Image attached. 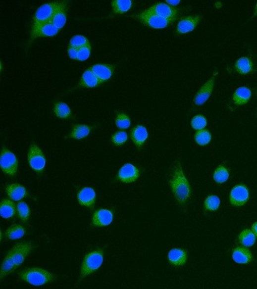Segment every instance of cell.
<instances>
[{
  "label": "cell",
  "mask_w": 257,
  "mask_h": 289,
  "mask_svg": "<svg viewBox=\"0 0 257 289\" xmlns=\"http://www.w3.org/2000/svg\"><path fill=\"white\" fill-rule=\"evenodd\" d=\"M90 69L101 82L104 84L110 80L114 72L115 66L113 64H97L90 67Z\"/></svg>",
  "instance_id": "17"
},
{
  "label": "cell",
  "mask_w": 257,
  "mask_h": 289,
  "mask_svg": "<svg viewBox=\"0 0 257 289\" xmlns=\"http://www.w3.org/2000/svg\"><path fill=\"white\" fill-rule=\"evenodd\" d=\"M219 206H220V199L215 194L207 196L204 201V208L206 212L218 211Z\"/></svg>",
  "instance_id": "32"
},
{
  "label": "cell",
  "mask_w": 257,
  "mask_h": 289,
  "mask_svg": "<svg viewBox=\"0 0 257 289\" xmlns=\"http://www.w3.org/2000/svg\"><path fill=\"white\" fill-rule=\"evenodd\" d=\"M113 220V214L107 209H99L94 212L92 219V225L96 228L110 225Z\"/></svg>",
  "instance_id": "15"
},
{
  "label": "cell",
  "mask_w": 257,
  "mask_h": 289,
  "mask_svg": "<svg viewBox=\"0 0 257 289\" xmlns=\"http://www.w3.org/2000/svg\"><path fill=\"white\" fill-rule=\"evenodd\" d=\"M206 125H207V121H206V117L202 114L196 115L191 121V126L194 130H197V131L204 130V128L206 127Z\"/></svg>",
  "instance_id": "39"
},
{
  "label": "cell",
  "mask_w": 257,
  "mask_h": 289,
  "mask_svg": "<svg viewBox=\"0 0 257 289\" xmlns=\"http://www.w3.org/2000/svg\"><path fill=\"white\" fill-rule=\"evenodd\" d=\"M28 162L31 168L34 170L35 172L40 175L44 172L46 166L45 153L35 143H32L28 149Z\"/></svg>",
  "instance_id": "8"
},
{
  "label": "cell",
  "mask_w": 257,
  "mask_h": 289,
  "mask_svg": "<svg viewBox=\"0 0 257 289\" xmlns=\"http://www.w3.org/2000/svg\"><path fill=\"white\" fill-rule=\"evenodd\" d=\"M5 192L12 201H21L29 195L25 187L19 183L7 184L5 187Z\"/></svg>",
  "instance_id": "18"
},
{
  "label": "cell",
  "mask_w": 257,
  "mask_h": 289,
  "mask_svg": "<svg viewBox=\"0 0 257 289\" xmlns=\"http://www.w3.org/2000/svg\"><path fill=\"white\" fill-rule=\"evenodd\" d=\"M96 192L91 187H84L77 193L79 204L94 210L96 202Z\"/></svg>",
  "instance_id": "14"
},
{
  "label": "cell",
  "mask_w": 257,
  "mask_h": 289,
  "mask_svg": "<svg viewBox=\"0 0 257 289\" xmlns=\"http://www.w3.org/2000/svg\"><path fill=\"white\" fill-rule=\"evenodd\" d=\"M68 3H69L68 1H62L61 5L51 20V24H53L59 30H61L62 28H64L67 22Z\"/></svg>",
  "instance_id": "22"
},
{
  "label": "cell",
  "mask_w": 257,
  "mask_h": 289,
  "mask_svg": "<svg viewBox=\"0 0 257 289\" xmlns=\"http://www.w3.org/2000/svg\"><path fill=\"white\" fill-rule=\"evenodd\" d=\"M232 257L233 261L238 264H249L253 261V253L248 247H235L232 250Z\"/></svg>",
  "instance_id": "20"
},
{
  "label": "cell",
  "mask_w": 257,
  "mask_h": 289,
  "mask_svg": "<svg viewBox=\"0 0 257 289\" xmlns=\"http://www.w3.org/2000/svg\"><path fill=\"white\" fill-rule=\"evenodd\" d=\"M26 233L25 228L20 224L14 223L10 228H7L4 232V236L6 239L11 241H15L23 238Z\"/></svg>",
  "instance_id": "27"
},
{
  "label": "cell",
  "mask_w": 257,
  "mask_h": 289,
  "mask_svg": "<svg viewBox=\"0 0 257 289\" xmlns=\"http://www.w3.org/2000/svg\"><path fill=\"white\" fill-rule=\"evenodd\" d=\"M256 16H257V4H256L255 10H254V13H253V16H252L251 19H253V17H256Z\"/></svg>",
  "instance_id": "44"
},
{
  "label": "cell",
  "mask_w": 257,
  "mask_h": 289,
  "mask_svg": "<svg viewBox=\"0 0 257 289\" xmlns=\"http://www.w3.org/2000/svg\"><path fill=\"white\" fill-rule=\"evenodd\" d=\"M17 212L15 205L12 200L4 198L1 201L0 205V215L5 219H10L15 216Z\"/></svg>",
  "instance_id": "26"
},
{
  "label": "cell",
  "mask_w": 257,
  "mask_h": 289,
  "mask_svg": "<svg viewBox=\"0 0 257 289\" xmlns=\"http://www.w3.org/2000/svg\"><path fill=\"white\" fill-rule=\"evenodd\" d=\"M257 236L253 233L252 230L246 228L240 232L238 236V242L240 244L245 247H251L255 244L257 241Z\"/></svg>",
  "instance_id": "29"
},
{
  "label": "cell",
  "mask_w": 257,
  "mask_h": 289,
  "mask_svg": "<svg viewBox=\"0 0 257 289\" xmlns=\"http://www.w3.org/2000/svg\"><path fill=\"white\" fill-rule=\"evenodd\" d=\"M17 275L21 281L33 286L48 285L55 280L53 273L40 268H26L18 272Z\"/></svg>",
  "instance_id": "4"
},
{
  "label": "cell",
  "mask_w": 257,
  "mask_h": 289,
  "mask_svg": "<svg viewBox=\"0 0 257 289\" xmlns=\"http://www.w3.org/2000/svg\"><path fill=\"white\" fill-rule=\"evenodd\" d=\"M252 92L249 88L240 87L236 90L232 96V100L236 105H245L251 99Z\"/></svg>",
  "instance_id": "25"
},
{
  "label": "cell",
  "mask_w": 257,
  "mask_h": 289,
  "mask_svg": "<svg viewBox=\"0 0 257 289\" xmlns=\"http://www.w3.org/2000/svg\"><path fill=\"white\" fill-rule=\"evenodd\" d=\"M250 198L249 188L245 184H238L231 190L229 194L230 204L236 207L245 206Z\"/></svg>",
  "instance_id": "9"
},
{
  "label": "cell",
  "mask_w": 257,
  "mask_h": 289,
  "mask_svg": "<svg viewBox=\"0 0 257 289\" xmlns=\"http://www.w3.org/2000/svg\"><path fill=\"white\" fill-rule=\"evenodd\" d=\"M110 140L111 143H113L115 146H122L128 141L127 133L123 130L116 131L112 134Z\"/></svg>",
  "instance_id": "37"
},
{
  "label": "cell",
  "mask_w": 257,
  "mask_h": 289,
  "mask_svg": "<svg viewBox=\"0 0 257 289\" xmlns=\"http://www.w3.org/2000/svg\"><path fill=\"white\" fill-rule=\"evenodd\" d=\"M168 262L174 268H179L187 264L188 252L183 248H173L168 252Z\"/></svg>",
  "instance_id": "16"
},
{
  "label": "cell",
  "mask_w": 257,
  "mask_h": 289,
  "mask_svg": "<svg viewBox=\"0 0 257 289\" xmlns=\"http://www.w3.org/2000/svg\"><path fill=\"white\" fill-rule=\"evenodd\" d=\"M141 175V171L138 167L131 163H126L118 170L117 180L123 183H132L136 182Z\"/></svg>",
  "instance_id": "12"
},
{
  "label": "cell",
  "mask_w": 257,
  "mask_h": 289,
  "mask_svg": "<svg viewBox=\"0 0 257 289\" xmlns=\"http://www.w3.org/2000/svg\"><path fill=\"white\" fill-rule=\"evenodd\" d=\"M62 1L48 2L40 6L35 13L33 20H32V28H31V37L29 44L36 39V34L40 28L45 24L51 22L55 13L61 5Z\"/></svg>",
  "instance_id": "3"
},
{
  "label": "cell",
  "mask_w": 257,
  "mask_h": 289,
  "mask_svg": "<svg viewBox=\"0 0 257 289\" xmlns=\"http://www.w3.org/2000/svg\"><path fill=\"white\" fill-rule=\"evenodd\" d=\"M145 11L154 15H159L161 17L166 18V19H176L179 17L181 12L180 9L170 6L166 2H157Z\"/></svg>",
  "instance_id": "10"
},
{
  "label": "cell",
  "mask_w": 257,
  "mask_h": 289,
  "mask_svg": "<svg viewBox=\"0 0 257 289\" xmlns=\"http://www.w3.org/2000/svg\"><path fill=\"white\" fill-rule=\"evenodd\" d=\"M104 261V251L101 248L94 249L85 255L81 268L80 280L93 274L102 267Z\"/></svg>",
  "instance_id": "5"
},
{
  "label": "cell",
  "mask_w": 257,
  "mask_h": 289,
  "mask_svg": "<svg viewBox=\"0 0 257 289\" xmlns=\"http://www.w3.org/2000/svg\"><path fill=\"white\" fill-rule=\"evenodd\" d=\"M77 51H78V59H77V60H79V61H85V60H87L90 58V55H91V45H89L87 46H85V47L81 48Z\"/></svg>",
  "instance_id": "40"
},
{
  "label": "cell",
  "mask_w": 257,
  "mask_h": 289,
  "mask_svg": "<svg viewBox=\"0 0 257 289\" xmlns=\"http://www.w3.org/2000/svg\"><path fill=\"white\" fill-rule=\"evenodd\" d=\"M234 68L240 75L252 74L256 71L254 62L249 56L239 58L234 64Z\"/></svg>",
  "instance_id": "21"
},
{
  "label": "cell",
  "mask_w": 257,
  "mask_h": 289,
  "mask_svg": "<svg viewBox=\"0 0 257 289\" xmlns=\"http://www.w3.org/2000/svg\"><path fill=\"white\" fill-rule=\"evenodd\" d=\"M53 112L55 117L60 119H71L72 117L70 107L63 101H58L54 104Z\"/></svg>",
  "instance_id": "28"
},
{
  "label": "cell",
  "mask_w": 257,
  "mask_h": 289,
  "mask_svg": "<svg viewBox=\"0 0 257 289\" xmlns=\"http://www.w3.org/2000/svg\"><path fill=\"white\" fill-rule=\"evenodd\" d=\"M171 192L174 198L180 206H185L192 198V187L189 181L184 175L180 162H177L174 166L171 178L169 180Z\"/></svg>",
  "instance_id": "2"
},
{
  "label": "cell",
  "mask_w": 257,
  "mask_h": 289,
  "mask_svg": "<svg viewBox=\"0 0 257 289\" xmlns=\"http://www.w3.org/2000/svg\"><path fill=\"white\" fill-rule=\"evenodd\" d=\"M0 166L2 172L10 177H15L18 171L19 162L15 153L9 150L4 144L2 145L1 157H0Z\"/></svg>",
  "instance_id": "7"
},
{
  "label": "cell",
  "mask_w": 257,
  "mask_h": 289,
  "mask_svg": "<svg viewBox=\"0 0 257 289\" xmlns=\"http://www.w3.org/2000/svg\"><path fill=\"white\" fill-rule=\"evenodd\" d=\"M60 32V30L55 28L51 22L42 26L36 34V39L38 37H53Z\"/></svg>",
  "instance_id": "31"
},
{
  "label": "cell",
  "mask_w": 257,
  "mask_h": 289,
  "mask_svg": "<svg viewBox=\"0 0 257 289\" xmlns=\"http://www.w3.org/2000/svg\"><path fill=\"white\" fill-rule=\"evenodd\" d=\"M218 75V72H215L212 77L206 81V83L200 88V90L198 91L195 98H194V103L197 106L203 105L206 100H208L210 96L212 94L214 86H215V80Z\"/></svg>",
  "instance_id": "13"
},
{
  "label": "cell",
  "mask_w": 257,
  "mask_h": 289,
  "mask_svg": "<svg viewBox=\"0 0 257 289\" xmlns=\"http://www.w3.org/2000/svg\"><path fill=\"white\" fill-rule=\"evenodd\" d=\"M102 85L100 80L92 72L90 68L85 71L81 76V81L77 88H85V89H93V88L99 87Z\"/></svg>",
  "instance_id": "23"
},
{
  "label": "cell",
  "mask_w": 257,
  "mask_h": 289,
  "mask_svg": "<svg viewBox=\"0 0 257 289\" xmlns=\"http://www.w3.org/2000/svg\"><path fill=\"white\" fill-rule=\"evenodd\" d=\"M89 45H90V41L85 36L77 35V36H72L71 38L68 46L79 49Z\"/></svg>",
  "instance_id": "38"
},
{
  "label": "cell",
  "mask_w": 257,
  "mask_h": 289,
  "mask_svg": "<svg viewBox=\"0 0 257 289\" xmlns=\"http://www.w3.org/2000/svg\"><path fill=\"white\" fill-rule=\"evenodd\" d=\"M211 139H212L211 134L208 130H206V129L197 131L195 134V141L200 146H205L206 144H208Z\"/></svg>",
  "instance_id": "34"
},
{
  "label": "cell",
  "mask_w": 257,
  "mask_h": 289,
  "mask_svg": "<svg viewBox=\"0 0 257 289\" xmlns=\"http://www.w3.org/2000/svg\"><path fill=\"white\" fill-rule=\"evenodd\" d=\"M33 250V246L31 242H21L15 243L8 252L6 253L2 267L0 280L2 281L6 276L16 270L25 261L29 254Z\"/></svg>",
  "instance_id": "1"
},
{
  "label": "cell",
  "mask_w": 257,
  "mask_h": 289,
  "mask_svg": "<svg viewBox=\"0 0 257 289\" xmlns=\"http://www.w3.org/2000/svg\"><path fill=\"white\" fill-rule=\"evenodd\" d=\"M252 231H253V233L255 234V236H257V222H255V223H253V225H252Z\"/></svg>",
  "instance_id": "43"
},
{
  "label": "cell",
  "mask_w": 257,
  "mask_h": 289,
  "mask_svg": "<svg viewBox=\"0 0 257 289\" xmlns=\"http://www.w3.org/2000/svg\"><path fill=\"white\" fill-rule=\"evenodd\" d=\"M77 50H78V49L68 46V56H69V58H71L72 60H77V59H78V51H77Z\"/></svg>",
  "instance_id": "41"
},
{
  "label": "cell",
  "mask_w": 257,
  "mask_h": 289,
  "mask_svg": "<svg viewBox=\"0 0 257 289\" xmlns=\"http://www.w3.org/2000/svg\"><path fill=\"white\" fill-rule=\"evenodd\" d=\"M229 176L230 173L228 169L225 166L220 165L215 170L214 175H213V179L218 184H223L228 180Z\"/></svg>",
  "instance_id": "33"
},
{
  "label": "cell",
  "mask_w": 257,
  "mask_h": 289,
  "mask_svg": "<svg viewBox=\"0 0 257 289\" xmlns=\"http://www.w3.org/2000/svg\"><path fill=\"white\" fill-rule=\"evenodd\" d=\"M148 138H149V134L147 128L141 125L134 126L130 132V139L134 144L138 147V149L143 148Z\"/></svg>",
  "instance_id": "19"
},
{
  "label": "cell",
  "mask_w": 257,
  "mask_h": 289,
  "mask_svg": "<svg viewBox=\"0 0 257 289\" xmlns=\"http://www.w3.org/2000/svg\"><path fill=\"white\" fill-rule=\"evenodd\" d=\"M131 17L135 18L143 25L155 29L166 28L176 21V19H166L161 17L159 15H154L146 11H141L138 15H132Z\"/></svg>",
  "instance_id": "6"
},
{
  "label": "cell",
  "mask_w": 257,
  "mask_h": 289,
  "mask_svg": "<svg viewBox=\"0 0 257 289\" xmlns=\"http://www.w3.org/2000/svg\"><path fill=\"white\" fill-rule=\"evenodd\" d=\"M95 126H87V125H82V124H77L73 125L72 130L68 135V139H75V140H81L85 139L90 135L93 129Z\"/></svg>",
  "instance_id": "24"
},
{
  "label": "cell",
  "mask_w": 257,
  "mask_h": 289,
  "mask_svg": "<svg viewBox=\"0 0 257 289\" xmlns=\"http://www.w3.org/2000/svg\"><path fill=\"white\" fill-rule=\"evenodd\" d=\"M204 17L200 15H189L181 19L175 29L176 34H187L193 32L200 24V22L202 21Z\"/></svg>",
  "instance_id": "11"
},
{
  "label": "cell",
  "mask_w": 257,
  "mask_h": 289,
  "mask_svg": "<svg viewBox=\"0 0 257 289\" xmlns=\"http://www.w3.org/2000/svg\"><path fill=\"white\" fill-rule=\"evenodd\" d=\"M115 124L121 130H127L131 126V119L126 113H118L115 118Z\"/></svg>",
  "instance_id": "35"
},
{
  "label": "cell",
  "mask_w": 257,
  "mask_h": 289,
  "mask_svg": "<svg viewBox=\"0 0 257 289\" xmlns=\"http://www.w3.org/2000/svg\"><path fill=\"white\" fill-rule=\"evenodd\" d=\"M18 215L23 223H27L31 216V209L25 202H19L16 206Z\"/></svg>",
  "instance_id": "36"
},
{
  "label": "cell",
  "mask_w": 257,
  "mask_h": 289,
  "mask_svg": "<svg viewBox=\"0 0 257 289\" xmlns=\"http://www.w3.org/2000/svg\"><path fill=\"white\" fill-rule=\"evenodd\" d=\"M166 3H167L168 5H170V6L176 7L177 5L180 3V1H179V0H178V1H170V0H167V1L166 2Z\"/></svg>",
  "instance_id": "42"
},
{
  "label": "cell",
  "mask_w": 257,
  "mask_h": 289,
  "mask_svg": "<svg viewBox=\"0 0 257 289\" xmlns=\"http://www.w3.org/2000/svg\"><path fill=\"white\" fill-rule=\"evenodd\" d=\"M111 5L113 15H122L130 11L133 6V2L130 0H113Z\"/></svg>",
  "instance_id": "30"
}]
</instances>
